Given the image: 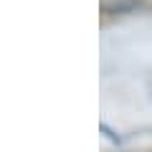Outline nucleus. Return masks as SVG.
<instances>
[{
    "label": "nucleus",
    "mask_w": 152,
    "mask_h": 152,
    "mask_svg": "<svg viewBox=\"0 0 152 152\" xmlns=\"http://www.w3.org/2000/svg\"><path fill=\"white\" fill-rule=\"evenodd\" d=\"M137 10H147L145 0H104L102 3L104 15H132Z\"/></svg>",
    "instance_id": "obj_1"
},
{
    "label": "nucleus",
    "mask_w": 152,
    "mask_h": 152,
    "mask_svg": "<svg viewBox=\"0 0 152 152\" xmlns=\"http://www.w3.org/2000/svg\"><path fill=\"white\" fill-rule=\"evenodd\" d=\"M99 129H102L104 134H107V140H109V142H114V145H119V142H122L119 132H114V129H112L109 124H104V122H102V124H99Z\"/></svg>",
    "instance_id": "obj_2"
}]
</instances>
